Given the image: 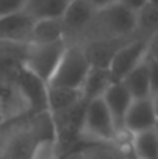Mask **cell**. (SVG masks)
<instances>
[{"label": "cell", "mask_w": 158, "mask_h": 159, "mask_svg": "<svg viewBox=\"0 0 158 159\" xmlns=\"http://www.w3.org/2000/svg\"><path fill=\"white\" fill-rule=\"evenodd\" d=\"M126 159H136V158H135V155L132 153V150H130V145H129V152H127V156H126Z\"/></svg>", "instance_id": "cell-30"}, {"label": "cell", "mask_w": 158, "mask_h": 159, "mask_svg": "<svg viewBox=\"0 0 158 159\" xmlns=\"http://www.w3.org/2000/svg\"><path fill=\"white\" fill-rule=\"evenodd\" d=\"M57 40H64L60 19H44L34 22L28 43H53Z\"/></svg>", "instance_id": "cell-20"}, {"label": "cell", "mask_w": 158, "mask_h": 159, "mask_svg": "<svg viewBox=\"0 0 158 159\" xmlns=\"http://www.w3.org/2000/svg\"><path fill=\"white\" fill-rule=\"evenodd\" d=\"M65 48V40H57L53 43H26L23 66L48 84L62 59Z\"/></svg>", "instance_id": "cell-6"}, {"label": "cell", "mask_w": 158, "mask_h": 159, "mask_svg": "<svg viewBox=\"0 0 158 159\" xmlns=\"http://www.w3.org/2000/svg\"><path fill=\"white\" fill-rule=\"evenodd\" d=\"M113 84L108 68H90L84 84H82V99L84 102L103 98L105 90Z\"/></svg>", "instance_id": "cell-18"}, {"label": "cell", "mask_w": 158, "mask_h": 159, "mask_svg": "<svg viewBox=\"0 0 158 159\" xmlns=\"http://www.w3.org/2000/svg\"><path fill=\"white\" fill-rule=\"evenodd\" d=\"M70 0H25L22 11L34 22L44 19H60Z\"/></svg>", "instance_id": "cell-16"}, {"label": "cell", "mask_w": 158, "mask_h": 159, "mask_svg": "<svg viewBox=\"0 0 158 159\" xmlns=\"http://www.w3.org/2000/svg\"><path fill=\"white\" fill-rule=\"evenodd\" d=\"M84 108H85V102L62 113H56V114L50 113L54 124V136H56V144L60 156L81 145L79 131H81Z\"/></svg>", "instance_id": "cell-7"}, {"label": "cell", "mask_w": 158, "mask_h": 159, "mask_svg": "<svg viewBox=\"0 0 158 159\" xmlns=\"http://www.w3.org/2000/svg\"><path fill=\"white\" fill-rule=\"evenodd\" d=\"M95 11L96 9L89 0H70L67 9L60 17L64 26V40L67 42V45L78 43L84 30L90 23Z\"/></svg>", "instance_id": "cell-8"}, {"label": "cell", "mask_w": 158, "mask_h": 159, "mask_svg": "<svg viewBox=\"0 0 158 159\" xmlns=\"http://www.w3.org/2000/svg\"><path fill=\"white\" fill-rule=\"evenodd\" d=\"M23 3L25 0H0V19L22 11Z\"/></svg>", "instance_id": "cell-24"}, {"label": "cell", "mask_w": 158, "mask_h": 159, "mask_svg": "<svg viewBox=\"0 0 158 159\" xmlns=\"http://www.w3.org/2000/svg\"><path fill=\"white\" fill-rule=\"evenodd\" d=\"M146 59H149V60H157L158 62V33L154 34L151 39H147Z\"/></svg>", "instance_id": "cell-26"}, {"label": "cell", "mask_w": 158, "mask_h": 159, "mask_svg": "<svg viewBox=\"0 0 158 159\" xmlns=\"http://www.w3.org/2000/svg\"><path fill=\"white\" fill-rule=\"evenodd\" d=\"M103 101L113 119V124H115V128H116L119 138L129 139L130 136H127L124 133V117H126V113L133 99H132L130 93L127 91V88L121 82H113L103 94Z\"/></svg>", "instance_id": "cell-13"}, {"label": "cell", "mask_w": 158, "mask_h": 159, "mask_svg": "<svg viewBox=\"0 0 158 159\" xmlns=\"http://www.w3.org/2000/svg\"><path fill=\"white\" fill-rule=\"evenodd\" d=\"M152 104H154V110H155V116H157V125H155V130L158 131V93L152 96Z\"/></svg>", "instance_id": "cell-29"}, {"label": "cell", "mask_w": 158, "mask_h": 159, "mask_svg": "<svg viewBox=\"0 0 158 159\" xmlns=\"http://www.w3.org/2000/svg\"><path fill=\"white\" fill-rule=\"evenodd\" d=\"M82 102H84V99H82L81 90L48 85V111L51 114L67 111Z\"/></svg>", "instance_id": "cell-19"}, {"label": "cell", "mask_w": 158, "mask_h": 159, "mask_svg": "<svg viewBox=\"0 0 158 159\" xmlns=\"http://www.w3.org/2000/svg\"><path fill=\"white\" fill-rule=\"evenodd\" d=\"M157 125V116L152 104V98L133 99L124 117V133L127 136L154 130Z\"/></svg>", "instance_id": "cell-12"}, {"label": "cell", "mask_w": 158, "mask_h": 159, "mask_svg": "<svg viewBox=\"0 0 158 159\" xmlns=\"http://www.w3.org/2000/svg\"><path fill=\"white\" fill-rule=\"evenodd\" d=\"M34 20H31L23 11L9 14L0 19V42L28 43Z\"/></svg>", "instance_id": "cell-15"}, {"label": "cell", "mask_w": 158, "mask_h": 159, "mask_svg": "<svg viewBox=\"0 0 158 159\" xmlns=\"http://www.w3.org/2000/svg\"><path fill=\"white\" fill-rule=\"evenodd\" d=\"M121 84L127 88L132 99H146L151 98V84H149V66L147 60L144 59L141 63H138L126 77L121 80Z\"/></svg>", "instance_id": "cell-17"}, {"label": "cell", "mask_w": 158, "mask_h": 159, "mask_svg": "<svg viewBox=\"0 0 158 159\" xmlns=\"http://www.w3.org/2000/svg\"><path fill=\"white\" fill-rule=\"evenodd\" d=\"M90 68L92 66L89 63V59L84 53L82 47L79 43H70L67 45L65 51L62 54V59L53 77L50 79L48 85L81 90Z\"/></svg>", "instance_id": "cell-5"}, {"label": "cell", "mask_w": 158, "mask_h": 159, "mask_svg": "<svg viewBox=\"0 0 158 159\" xmlns=\"http://www.w3.org/2000/svg\"><path fill=\"white\" fill-rule=\"evenodd\" d=\"M146 39H133L118 50L108 66L113 82H121L126 77V74H129L138 63H141L146 59Z\"/></svg>", "instance_id": "cell-10"}, {"label": "cell", "mask_w": 158, "mask_h": 159, "mask_svg": "<svg viewBox=\"0 0 158 159\" xmlns=\"http://www.w3.org/2000/svg\"><path fill=\"white\" fill-rule=\"evenodd\" d=\"M129 141H105L81 144L59 159H126Z\"/></svg>", "instance_id": "cell-9"}, {"label": "cell", "mask_w": 158, "mask_h": 159, "mask_svg": "<svg viewBox=\"0 0 158 159\" xmlns=\"http://www.w3.org/2000/svg\"><path fill=\"white\" fill-rule=\"evenodd\" d=\"M90 3H92V6L98 11V9H103V8H107V6H110V5H113V3H116L118 0H89Z\"/></svg>", "instance_id": "cell-28"}, {"label": "cell", "mask_w": 158, "mask_h": 159, "mask_svg": "<svg viewBox=\"0 0 158 159\" xmlns=\"http://www.w3.org/2000/svg\"><path fill=\"white\" fill-rule=\"evenodd\" d=\"M147 60L149 66V84H151V98L158 93V62L157 60Z\"/></svg>", "instance_id": "cell-25"}, {"label": "cell", "mask_w": 158, "mask_h": 159, "mask_svg": "<svg viewBox=\"0 0 158 159\" xmlns=\"http://www.w3.org/2000/svg\"><path fill=\"white\" fill-rule=\"evenodd\" d=\"M79 139H81V144L105 142V141H127V139L119 138L115 128L113 119L105 107L103 98L85 102Z\"/></svg>", "instance_id": "cell-4"}, {"label": "cell", "mask_w": 158, "mask_h": 159, "mask_svg": "<svg viewBox=\"0 0 158 159\" xmlns=\"http://www.w3.org/2000/svg\"><path fill=\"white\" fill-rule=\"evenodd\" d=\"M59 158H60V155H59V150H57L56 138H53V139L41 141L39 145L36 147L31 159H59Z\"/></svg>", "instance_id": "cell-23"}, {"label": "cell", "mask_w": 158, "mask_h": 159, "mask_svg": "<svg viewBox=\"0 0 158 159\" xmlns=\"http://www.w3.org/2000/svg\"><path fill=\"white\" fill-rule=\"evenodd\" d=\"M53 138L50 111L0 120V159H31L39 142Z\"/></svg>", "instance_id": "cell-1"}, {"label": "cell", "mask_w": 158, "mask_h": 159, "mask_svg": "<svg viewBox=\"0 0 158 159\" xmlns=\"http://www.w3.org/2000/svg\"><path fill=\"white\" fill-rule=\"evenodd\" d=\"M118 2L133 12H138L144 5H147V0H118Z\"/></svg>", "instance_id": "cell-27"}, {"label": "cell", "mask_w": 158, "mask_h": 159, "mask_svg": "<svg viewBox=\"0 0 158 159\" xmlns=\"http://www.w3.org/2000/svg\"><path fill=\"white\" fill-rule=\"evenodd\" d=\"M136 12L127 9L119 2L95 11L90 23L84 30L78 43L90 40H115L136 37Z\"/></svg>", "instance_id": "cell-3"}, {"label": "cell", "mask_w": 158, "mask_h": 159, "mask_svg": "<svg viewBox=\"0 0 158 159\" xmlns=\"http://www.w3.org/2000/svg\"><path fill=\"white\" fill-rule=\"evenodd\" d=\"M133 39H140V37L115 39V40H90L79 45L82 47L92 68H108L118 50Z\"/></svg>", "instance_id": "cell-14"}, {"label": "cell", "mask_w": 158, "mask_h": 159, "mask_svg": "<svg viewBox=\"0 0 158 159\" xmlns=\"http://www.w3.org/2000/svg\"><path fill=\"white\" fill-rule=\"evenodd\" d=\"M26 43L0 42V91L9 88L23 68Z\"/></svg>", "instance_id": "cell-11"}, {"label": "cell", "mask_w": 158, "mask_h": 159, "mask_svg": "<svg viewBox=\"0 0 158 159\" xmlns=\"http://www.w3.org/2000/svg\"><path fill=\"white\" fill-rule=\"evenodd\" d=\"M158 33V8L152 5H144L136 12V37L151 39Z\"/></svg>", "instance_id": "cell-22"}, {"label": "cell", "mask_w": 158, "mask_h": 159, "mask_svg": "<svg viewBox=\"0 0 158 159\" xmlns=\"http://www.w3.org/2000/svg\"><path fill=\"white\" fill-rule=\"evenodd\" d=\"M147 3H149V5H152V6H157V8H158V0H147Z\"/></svg>", "instance_id": "cell-31"}, {"label": "cell", "mask_w": 158, "mask_h": 159, "mask_svg": "<svg viewBox=\"0 0 158 159\" xmlns=\"http://www.w3.org/2000/svg\"><path fill=\"white\" fill-rule=\"evenodd\" d=\"M48 111V84L25 66L14 84L0 91V120Z\"/></svg>", "instance_id": "cell-2"}, {"label": "cell", "mask_w": 158, "mask_h": 159, "mask_svg": "<svg viewBox=\"0 0 158 159\" xmlns=\"http://www.w3.org/2000/svg\"><path fill=\"white\" fill-rule=\"evenodd\" d=\"M129 145L136 159H158V131L154 128L132 134Z\"/></svg>", "instance_id": "cell-21"}]
</instances>
